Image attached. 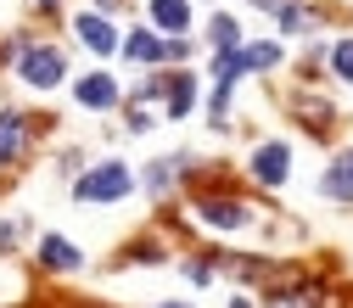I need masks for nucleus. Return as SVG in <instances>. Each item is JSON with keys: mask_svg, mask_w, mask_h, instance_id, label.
I'll use <instances>...</instances> for the list:
<instances>
[{"mask_svg": "<svg viewBox=\"0 0 353 308\" xmlns=\"http://www.w3.org/2000/svg\"><path fill=\"white\" fill-rule=\"evenodd\" d=\"M129 191H135V174H129L123 163H96V168H90V174H84V180L73 185V196H79L84 207H90V202H96V207L123 202Z\"/></svg>", "mask_w": 353, "mask_h": 308, "instance_id": "obj_1", "label": "nucleus"}, {"mask_svg": "<svg viewBox=\"0 0 353 308\" xmlns=\"http://www.w3.org/2000/svg\"><path fill=\"white\" fill-rule=\"evenodd\" d=\"M17 73H23V84H34V90H57V84L68 79V57L57 45H28Z\"/></svg>", "mask_w": 353, "mask_h": 308, "instance_id": "obj_2", "label": "nucleus"}, {"mask_svg": "<svg viewBox=\"0 0 353 308\" xmlns=\"http://www.w3.org/2000/svg\"><path fill=\"white\" fill-rule=\"evenodd\" d=\"M28 135H34V123L23 118V112H0V163H17L23 152H28Z\"/></svg>", "mask_w": 353, "mask_h": 308, "instance_id": "obj_3", "label": "nucleus"}, {"mask_svg": "<svg viewBox=\"0 0 353 308\" xmlns=\"http://www.w3.org/2000/svg\"><path fill=\"white\" fill-rule=\"evenodd\" d=\"M73 96H79V107H84V112H107V107L118 101V84H112L107 73H84V79L73 84Z\"/></svg>", "mask_w": 353, "mask_h": 308, "instance_id": "obj_4", "label": "nucleus"}, {"mask_svg": "<svg viewBox=\"0 0 353 308\" xmlns=\"http://www.w3.org/2000/svg\"><path fill=\"white\" fill-rule=\"evenodd\" d=\"M252 174H258L263 185H286V174H292V157H286V146H281V141L258 146V152H252Z\"/></svg>", "mask_w": 353, "mask_h": 308, "instance_id": "obj_5", "label": "nucleus"}, {"mask_svg": "<svg viewBox=\"0 0 353 308\" xmlns=\"http://www.w3.org/2000/svg\"><path fill=\"white\" fill-rule=\"evenodd\" d=\"M320 191H325L331 202H353V146L336 152V163L325 168V180H320Z\"/></svg>", "mask_w": 353, "mask_h": 308, "instance_id": "obj_6", "label": "nucleus"}, {"mask_svg": "<svg viewBox=\"0 0 353 308\" xmlns=\"http://www.w3.org/2000/svg\"><path fill=\"white\" fill-rule=\"evenodd\" d=\"M73 28H79V39H84V45H90L96 57H112V51H118V34H112V23H107V17H90V12H84Z\"/></svg>", "mask_w": 353, "mask_h": 308, "instance_id": "obj_7", "label": "nucleus"}, {"mask_svg": "<svg viewBox=\"0 0 353 308\" xmlns=\"http://www.w3.org/2000/svg\"><path fill=\"white\" fill-rule=\"evenodd\" d=\"M39 263H46V269H79L84 252H79L68 236H46V241H39Z\"/></svg>", "mask_w": 353, "mask_h": 308, "instance_id": "obj_8", "label": "nucleus"}, {"mask_svg": "<svg viewBox=\"0 0 353 308\" xmlns=\"http://www.w3.org/2000/svg\"><path fill=\"white\" fill-rule=\"evenodd\" d=\"M152 23L163 34H185L191 28V0H152Z\"/></svg>", "mask_w": 353, "mask_h": 308, "instance_id": "obj_9", "label": "nucleus"}, {"mask_svg": "<svg viewBox=\"0 0 353 308\" xmlns=\"http://www.w3.org/2000/svg\"><path fill=\"white\" fill-rule=\"evenodd\" d=\"M196 213L208 218V225H219V230H236V225H247L241 202H219V196H196Z\"/></svg>", "mask_w": 353, "mask_h": 308, "instance_id": "obj_10", "label": "nucleus"}, {"mask_svg": "<svg viewBox=\"0 0 353 308\" xmlns=\"http://www.w3.org/2000/svg\"><path fill=\"white\" fill-rule=\"evenodd\" d=\"M157 90L168 96V118H185V112H191V101H196V84H191V73H180V79H163Z\"/></svg>", "mask_w": 353, "mask_h": 308, "instance_id": "obj_11", "label": "nucleus"}, {"mask_svg": "<svg viewBox=\"0 0 353 308\" xmlns=\"http://www.w3.org/2000/svg\"><path fill=\"white\" fill-rule=\"evenodd\" d=\"M123 51L135 57V62H163V57H168V45H157L146 28H135V34H129V39H123Z\"/></svg>", "mask_w": 353, "mask_h": 308, "instance_id": "obj_12", "label": "nucleus"}, {"mask_svg": "<svg viewBox=\"0 0 353 308\" xmlns=\"http://www.w3.org/2000/svg\"><path fill=\"white\" fill-rule=\"evenodd\" d=\"M241 57H247V73H270V68L281 62V45H270V39H263V45H247Z\"/></svg>", "mask_w": 353, "mask_h": 308, "instance_id": "obj_13", "label": "nucleus"}, {"mask_svg": "<svg viewBox=\"0 0 353 308\" xmlns=\"http://www.w3.org/2000/svg\"><path fill=\"white\" fill-rule=\"evenodd\" d=\"M236 39H241L236 17H213V45H219V51H236Z\"/></svg>", "mask_w": 353, "mask_h": 308, "instance_id": "obj_14", "label": "nucleus"}, {"mask_svg": "<svg viewBox=\"0 0 353 308\" xmlns=\"http://www.w3.org/2000/svg\"><path fill=\"white\" fill-rule=\"evenodd\" d=\"M281 28H286V34H303V28H308V6L286 0V6H281Z\"/></svg>", "mask_w": 353, "mask_h": 308, "instance_id": "obj_15", "label": "nucleus"}, {"mask_svg": "<svg viewBox=\"0 0 353 308\" xmlns=\"http://www.w3.org/2000/svg\"><path fill=\"white\" fill-rule=\"evenodd\" d=\"M331 68H336L342 79H353V39H342V45L331 51Z\"/></svg>", "mask_w": 353, "mask_h": 308, "instance_id": "obj_16", "label": "nucleus"}, {"mask_svg": "<svg viewBox=\"0 0 353 308\" xmlns=\"http://www.w3.org/2000/svg\"><path fill=\"white\" fill-rule=\"evenodd\" d=\"M163 308H180V302H163Z\"/></svg>", "mask_w": 353, "mask_h": 308, "instance_id": "obj_17", "label": "nucleus"}]
</instances>
